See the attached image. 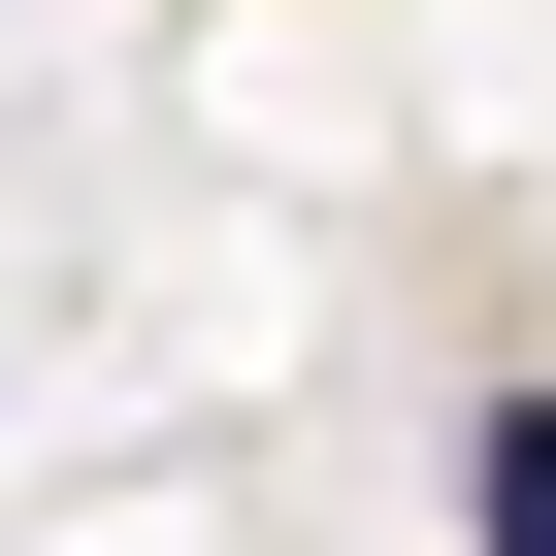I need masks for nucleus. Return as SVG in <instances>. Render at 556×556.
I'll list each match as a JSON object with an SVG mask.
<instances>
[{
  "instance_id": "obj_1",
  "label": "nucleus",
  "mask_w": 556,
  "mask_h": 556,
  "mask_svg": "<svg viewBox=\"0 0 556 556\" xmlns=\"http://www.w3.org/2000/svg\"><path fill=\"white\" fill-rule=\"evenodd\" d=\"M458 491H491V556H556V393H458Z\"/></svg>"
}]
</instances>
